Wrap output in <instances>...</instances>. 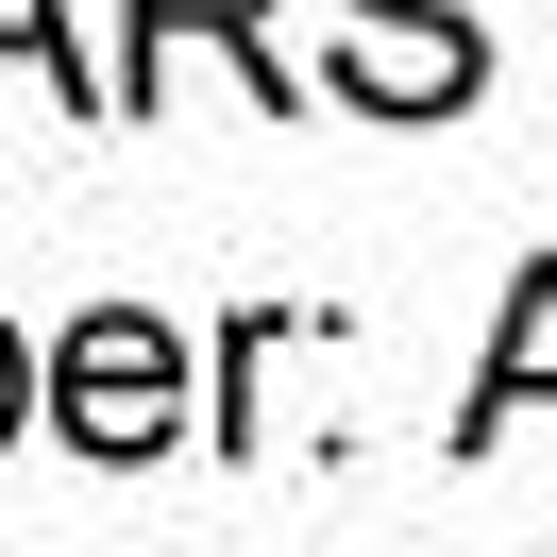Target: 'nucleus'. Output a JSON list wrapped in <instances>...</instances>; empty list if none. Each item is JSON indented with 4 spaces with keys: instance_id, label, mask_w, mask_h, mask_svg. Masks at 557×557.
<instances>
[{
    "instance_id": "7",
    "label": "nucleus",
    "mask_w": 557,
    "mask_h": 557,
    "mask_svg": "<svg viewBox=\"0 0 557 557\" xmlns=\"http://www.w3.org/2000/svg\"><path fill=\"white\" fill-rule=\"evenodd\" d=\"M355 17H422V0H355Z\"/></svg>"
},
{
    "instance_id": "5",
    "label": "nucleus",
    "mask_w": 557,
    "mask_h": 557,
    "mask_svg": "<svg viewBox=\"0 0 557 557\" xmlns=\"http://www.w3.org/2000/svg\"><path fill=\"white\" fill-rule=\"evenodd\" d=\"M0 51H17V69H51V102H69V119H102V69L69 51V17H51V0H0Z\"/></svg>"
},
{
    "instance_id": "2",
    "label": "nucleus",
    "mask_w": 557,
    "mask_h": 557,
    "mask_svg": "<svg viewBox=\"0 0 557 557\" xmlns=\"http://www.w3.org/2000/svg\"><path fill=\"white\" fill-rule=\"evenodd\" d=\"M473 17H355L338 35V102H372V119H456L473 102Z\"/></svg>"
},
{
    "instance_id": "4",
    "label": "nucleus",
    "mask_w": 557,
    "mask_h": 557,
    "mask_svg": "<svg viewBox=\"0 0 557 557\" xmlns=\"http://www.w3.org/2000/svg\"><path fill=\"white\" fill-rule=\"evenodd\" d=\"M170 35L237 51V69H253V102H287V69H271V0H136V102H152V69H170Z\"/></svg>"
},
{
    "instance_id": "1",
    "label": "nucleus",
    "mask_w": 557,
    "mask_h": 557,
    "mask_svg": "<svg viewBox=\"0 0 557 557\" xmlns=\"http://www.w3.org/2000/svg\"><path fill=\"white\" fill-rule=\"evenodd\" d=\"M51 422H69L85 456H170L186 440V338L152 305H85L69 355H51Z\"/></svg>"
},
{
    "instance_id": "6",
    "label": "nucleus",
    "mask_w": 557,
    "mask_h": 557,
    "mask_svg": "<svg viewBox=\"0 0 557 557\" xmlns=\"http://www.w3.org/2000/svg\"><path fill=\"white\" fill-rule=\"evenodd\" d=\"M17 422H35V338L0 321V440H17Z\"/></svg>"
},
{
    "instance_id": "3",
    "label": "nucleus",
    "mask_w": 557,
    "mask_h": 557,
    "mask_svg": "<svg viewBox=\"0 0 557 557\" xmlns=\"http://www.w3.org/2000/svg\"><path fill=\"white\" fill-rule=\"evenodd\" d=\"M541 388H557V253L507 287V338H490V372H473V422H456V440H507V422L541 406Z\"/></svg>"
}]
</instances>
